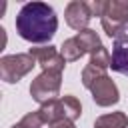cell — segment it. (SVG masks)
<instances>
[{
  "label": "cell",
  "mask_w": 128,
  "mask_h": 128,
  "mask_svg": "<svg viewBox=\"0 0 128 128\" xmlns=\"http://www.w3.org/2000/svg\"><path fill=\"white\" fill-rule=\"evenodd\" d=\"M16 30L26 42H50L58 30V18L54 8L46 2H26L16 16Z\"/></svg>",
  "instance_id": "6da1fadb"
},
{
  "label": "cell",
  "mask_w": 128,
  "mask_h": 128,
  "mask_svg": "<svg viewBox=\"0 0 128 128\" xmlns=\"http://www.w3.org/2000/svg\"><path fill=\"white\" fill-rule=\"evenodd\" d=\"M100 22L110 38H118L128 24V0H104Z\"/></svg>",
  "instance_id": "7a4b0ae2"
},
{
  "label": "cell",
  "mask_w": 128,
  "mask_h": 128,
  "mask_svg": "<svg viewBox=\"0 0 128 128\" xmlns=\"http://www.w3.org/2000/svg\"><path fill=\"white\" fill-rule=\"evenodd\" d=\"M36 58L26 52V54H10V56H2L0 58V78L8 84L18 82L20 78H24L28 72H32V68L36 66Z\"/></svg>",
  "instance_id": "3957f363"
},
{
  "label": "cell",
  "mask_w": 128,
  "mask_h": 128,
  "mask_svg": "<svg viewBox=\"0 0 128 128\" xmlns=\"http://www.w3.org/2000/svg\"><path fill=\"white\" fill-rule=\"evenodd\" d=\"M60 84H62V74L60 72H40L30 84V96L36 102L46 104V102H50L58 96Z\"/></svg>",
  "instance_id": "277c9868"
},
{
  "label": "cell",
  "mask_w": 128,
  "mask_h": 128,
  "mask_svg": "<svg viewBox=\"0 0 128 128\" xmlns=\"http://www.w3.org/2000/svg\"><path fill=\"white\" fill-rule=\"evenodd\" d=\"M90 92H92V100L98 104V106H112L120 100V92H118V86L116 82L104 74L102 78H98L92 86H90Z\"/></svg>",
  "instance_id": "5b68a950"
},
{
  "label": "cell",
  "mask_w": 128,
  "mask_h": 128,
  "mask_svg": "<svg viewBox=\"0 0 128 128\" xmlns=\"http://www.w3.org/2000/svg\"><path fill=\"white\" fill-rule=\"evenodd\" d=\"M30 54L42 66V72H60L62 74V70L66 66V60L54 46H36V48H30Z\"/></svg>",
  "instance_id": "8992f818"
},
{
  "label": "cell",
  "mask_w": 128,
  "mask_h": 128,
  "mask_svg": "<svg viewBox=\"0 0 128 128\" xmlns=\"http://www.w3.org/2000/svg\"><path fill=\"white\" fill-rule=\"evenodd\" d=\"M64 18H66V24L74 30H86L90 20H92V14L88 10V2H82V0H72L66 10H64Z\"/></svg>",
  "instance_id": "52a82bcc"
},
{
  "label": "cell",
  "mask_w": 128,
  "mask_h": 128,
  "mask_svg": "<svg viewBox=\"0 0 128 128\" xmlns=\"http://www.w3.org/2000/svg\"><path fill=\"white\" fill-rule=\"evenodd\" d=\"M110 68L114 72H120L124 76H128V26L126 30L114 38V44H112V64Z\"/></svg>",
  "instance_id": "ba28073f"
},
{
  "label": "cell",
  "mask_w": 128,
  "mask_h": 128,
  "mask_svg": "<svg viewBox=\"0 0 128 128\" xmlns=\"http://www.w3.org/2000/svg\"><path fill=\"white\" fill-rule=\"evenodd\" d=\"M40 114H42V118H44V122L48 126L52 122L60 120V118H66V112H64V106H62V100L60 98H54V100L42 104L40 106Z\"/></svg>",
  "instance_id": "9c48e42d"
},
{
  "label": "cell",
  "mask_w": 128,
  "mask_h": 128,
  "mask_svg": "<svg viewBox=\"0 0 128 128\" xmlns=\"http://www.w3.org/2000/svg\"><path fill=\"white\" fill-rule=\"evenodd\" d=\"M126 126H128V116L124 112L102 114L94 122V128H126Z\"/></svg>",
  "instance_id": "30bf717a"
},
{
  "label": "cell",
  "mask_w": 128,
  "mask_h": 128,
  "mask_svg": "<svg viewBox=\"0 0 128 128\" xmlns=\"http://www.w3.org/2000/svg\"><path fill=\"white\" fill-rule=\"evenodd\" d=\"M76 40H78V44L82 46V50L84 52H96L98 48H102V42H100V36L94 32V30H90V28H86V30H80L78 34H76Z\"/></svg>",
  "instance_id": "8fae6325"
},
{
  "label": "cell",
  "mask_w": 128,
  "mask_h": 128,
  "mask_svg": "<svg viewBox=\"0 0 128 128\" xmlns=\"http://www.w3.org/2000/svg\"><path fill=\"white\" fill-rule=\"evenodd\" d=\"M60 54H62V58H64L66 62H76V60H80L86 52L82 50V46L78 44V40H76V36H74V38H66V40L62 42Z\"/></svg>",
  "instance_id": "7c38bea8"
},
{
  "label": "cell",
  "mask_w": 128,
  "mask_h": 128,
  "mask_svg": "<svg viewBox=\"0 0 128 128\" xmlns=\"http://www.w3.org/2000/svg\"><path fill=\"white\" fill-rule=\"evenodd\" d=\"M60 100H62V106H64L66 118H70L72 122H74L76 118H80V114H82V104H80V100H78L76 96L66 94V96H62Z\"/></svg>",
  "instance_id": "4fadbf2b"
},
{
  "label": "cell",
  "mask_w": 128,
  "mask_h": 128,
  "mask_svg": "<svg viewBox=\"0 0 128 128\" xmlns=\"http://www.w3.org/2000/svg\"><path fill=\"white\" fill-rule=\"evenodd\" d=\"M88 64H92V66H96V68H100V70H108L110 64H112V56H110V52L102 46V48H98L96 52L90 54V62H88Z\"/></svg>",
  "instance_id": "5bb4252c"
},
{
  "label": "cell",
  "mask_w": 128,
  "mask_h": 128,
  "mask_svg": "<svg viewBox=\"0 0 128 128\" xmlns=\"http://www.w3.org/2000/svg\"><path fill=\"white\" fill-rule=\"evenodd\" d=\"M104 74H106V70H100V68H96V66H92V64H86L84 70H82V84L90 90V86H92L98 78H102Z\"/></svg>",
  "instance_id": "9a60e30c"
},
{
  "label": "cell",
  "mask_w": 128,
  "mask_h": 128,
  "mask_svg": "<svg viewBox=\"0 0 128 128\" xmlns=\"http://www.w3.org/2000/svg\"><path fill=\"white\" fill-rule=\"evenodd\" d=\"M20 124H22L24 128H42L46 122H44V118H42L40 110H36V112H28V114L20 120Z\"/></svg>",
  "instance_id": "2e32d148"
},
{
  "label": "cell",
  "mask_w": 128,
  "mask_h": 128,
  "mask_svg": "<svg viewBox=\"0 0 128 128\" xmlns=\"http://www.w3.org/2000/svg\"><path fill=\"white\" fill-rule=\"evenodd\" d=\"M88 10L92 16H102L104 12V0H94V2H88Z\"/></svg>",
  "instance_id": "e0dca14e"
},
{
  "label": "cell",
  "mask_w": 128,
  "mask_h": 128,
  "mask_svg": "<svg viewBox=\"0 0 128 128\" xmlns=\"http://www.w3.org/2000/svg\"><path fill=\"white\" fill-rule=\"evenodd\" d=\"M48 128H74V122H72L70 118H60V120L52 122Z\"/></svg>",
  "instance_id": "ac0fdd59"
},
{
  "label": "cell",
  "mask_w": 128,
  "mask_h": 128,
  "mask_svg": "<svg viewBox=\"0 0 128 128\" xmlns=\"http://www.w3.org/2000/svg\"><path fill=\"white\" fill-rule=\"evenodd\" d=\"M12 128H24V126H22V124H20V122H18V124H14V126H12Z\"/></svg>",
  "instance_id": "d6986e66"
}]
</instances>
